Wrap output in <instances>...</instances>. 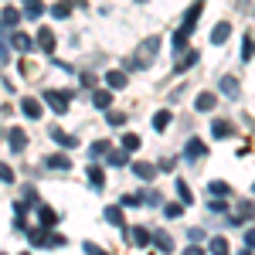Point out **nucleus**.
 <instances>
[{"instance_id": "dca6fc26", "label": "nucleus", "mask_w": 255, "mask_h": 255, "mask_svg": "<svg viewBox=\"0 0 255 255\" xmlns=\"http://www.w3.org/2000/svg\"><path fill=\"white\" fill-rule=\"evenodd\" d=\"M215 106H218V99L211 96V92H201V96L194 99V109H197V113H211Z\"/></svg>"}, {"instance_id": "7ed1b4c3", "label": "nucleus", "mask_w": 255, "mask_h": 255, "mask_svg": "<svg viewBox=\"0 0 255 255\" xmlns=\"http://www.w3.org/2000/svg\"><path fill=\"white\" fill-rule=\"evenodd\" d=\"M218 89H221V96H228V99H238V96H242V82H238L235 75H225V79L218 82Z\"/></svg>"}, {"instance_id": "2f4dec72", "label": "nucleus", "mask_w": 255, "mask_h": 255, "mask_svg": "<svg viewBox=\"0 0 255 255\" xmlns=\"http://www.w3.org/2000/svg\"><path fill=\"white\" fill-rule=\"evenodd\" d=\"M163 215H167V218H180V215H184V201H170V204L163 208Z\"/></svg>"}, {"instance_id": "2eb2a0df", "label": "nucleus", "mask_w": 255, "mask_h": 255, "mask_svg": "<svg viewBox=\"0 0 255 255\" xmlns=\"http://www.w3.org/2000/svg\"><path fill=\"white\" fill-rule=\"evenodd\" d=\"M232 133H235L232 123H225V119H215V123H211V136H215V139H228Z\"/></svg>"}, {"instance_id": "58836bf2", "label": "nucleus", "mask_w": 255, "mask_h": 255, "mask_svg": "<svg viewBox=\"0 0 255 255\" xmlns=\"http://www.w3.org/2000/svg\"><path fill=\"white\" fill-rule=\"evenodd\" d=\"M245 249H255V228H245Z\"/></svg>"}, {"instance_id": "49530a36", "label": "nucleus", "mask_w": 255, "mask_h": 255, "mask_svg": "<svg viewBox=\"0 0 255 255\" xmlns=\"http://www.w3.org/2000/svg\"><path fill=\"white\" fill-rule=\"evenodd\" d=\"M238 255H252V249H245V252H238Z\"/></svg>"}, {"instance_id": "a211bd4d", "label": "nucleus", "mask_w": 255, "mask_h": 255, "mask_svg": "<svg viewBox=\"0 0 255 255\" xmlns=\"http://www.w3.org/2000/svg\"><path fill=\"white\" fill-rule=\"evenodd\" d=\"M109 150H113V143H109V139H96V143L89 146V157H92V160H99V157H109Z\"/></svg>"}, {"instance_id": "6ab92c4d", "label": "nucleus", "mask_w": 255, "mask_h": 255, "mask_svg": "<svg viewBox=\"0 0 255 255\" xmlns=\"http://www.w3.org/2000/svg\"><path fill=\"white\" fill-rule=\"evenodd\" d=\"M119 146H123L126 153H136L139 146H143V139H139L136 133H123V139H119Z\"/></svg>"}, {"instance_id": "39448f33", "label": "nucleus", "mask_w": 255, "mask_h": 255, "mask_svg": "<svg viewBox=\"0 0 255 255\" xmlns=\"http://www.w3.org/2000/svg\"><path fill=\"white\" fill-rule=\"evenodd\" d=\"M92 106L102 109V113L113 109V89H109V85H106V89H96V92H92Z\"/></svg>"}, {"instance_id": "7c9ffc66", "label": "nucleus", "mask_w": 255, "mask_h": 255, "mask_svg": "<svg viewBox=\"0 0 255 255\" xmlns=\"http://www.w3.org/2000/svg\"><path fill=\"white\" fill-rule=\"evenodd\" d=\"M211 194H215V197H228V194H232V187H228L225 180H211Z\"/></svg>"}, {"instance_id": "1a4fd4ad", "label": "nucleus", "mask_w": 255, "mask_h": 255, "mask_svg": "<svg viewBox=\"0 0 255 255\" xmlns=\"http://www.w3.org/2000/svg\"><path fill=\"white\" fill-rule=\"evenodd\" d=\"M133 174H136V180H153V177H157V167L146 163V160H136V163H133Z\"/></svg>"}, {"instance_id": "c03bdc74", "label": "nucleus", "mask_w": 255, "mask_h": 255, "mask_svg": "<svg viewBox=\"0 0 255 255\" xmlns=\"http://www.w3.org/2000/svg\"><path fill=\"white\" fill-rule=\"evenodd\" d=\"M82 85H85V89H92V85H96V79H92L89 72H82Z\"/></svg>"}, {"instance_id": "37998d69", "label": "nucleus", "mask_w": 255, "mask_h": 255, "mask_svg": "<svg viewBox=\"0 0 255 255\" xmlns=\"http://www.w3.org/2000/svg\"><path fill=\"white\" fill-rule=\"evenodd\" d=\"M31 72H34V68H31V61L20 58V75H31Z\"/></svg>"}, {"instance_id": "423d86ee", "label": "nucleus", "mask_w": 255, "mask_h": 255, "mask_svg": "<svg viewBox=\"0 0 255 255\" xmlns=\"http://www.w3.org/2000/svg\"><path fill=\"white\" fill-rule=\"evenodd\" d=\"M204 153H208L204 139H197V136H191V139H187V146H184V157H187V160H201Z\"/></svg>"}, {"instance_id": "f3484780", "label": "nucleus", "mask_w": 255, "mask_h": 255, "mask_svg": "<svg viewBox=\"0 0 255 255\" xmlns=\"http://www.w3.org/2000/svg\"><path fill=\"white\" fill-rule=\"evenodd\" d=\"M197 61H201V55H197V51H187V55H184V58H180V61L174 65V72H177V75H184L187 68H194Z\"/></svg>"}, {"instance_id": "e433bc0d", "label": "nucleus", "mask_w": 255, "mask_h": 255, "mask_svg": "<svg viewBox=\"0 0 255 255\" xmlns=\"http://www.w3.org/2000/svg\"><path fill=\"white\" fill-rule=\"evenodd\" d=\"M55 245L61 249V245H65V238H61V235H51V232H48V242H44V249H55Z\"/></svg>"}, {"instance_id": "f257e3e1", "label": "nucleus", "mask_w": 255, "mask_h": 255, "mask_svg": "<svg viewBox=\"0 0 255 255\" xmlns=\"http://www.w3.org/2000/svg\"><path fill=\"white\" fill-rule=\"evenodd\" d=\"M160 44L163 41L160 38H146V41H139V48H136V55H133V68H150L153 61H157V55H160Z\"/></svg>"}, {"instance_id": "72a5a7b5", "label": "nucleus", "mask_w": 255, "mask_h": 255, "mask_svg": "<svg viewBox=\"0 0 255 255\" xmlns=\"http://www.w3.org/2000/svg\"><path fill=\"white\" fill-rule=\"evenodd\" d=\"M109 163H113V167H126V163H129V157H126V150H123V153H116V150H113V153H109Z\"/></svg>"}, {"instance_id": "4be33fe9", "label": "nucleus", "mask_w": 255, "mask_h": 255, "mask_svg": "<svg viewBox=\"0 0 255 255\" xmlns=\"http://www.w3.org/2000/svg\"><path fill=\"white\" fill-rule=\"evenodd\" d=\"M153 245H157V249H160L163 255H170V252H174V238H170V235H163V232H157V235H153Z\"/></svg>"}, {"instance_id": "0eeeda50", "label": "nucleus", "mask_w": 255, "mask_h": 255, "mask_svg": "<svg viewBox=\"0 0 255 255\" xmlns=\"http://www.w3.org/2000/svg\"><path fill=\"white\" fill-rule=\"evenodd\" d=\"M7 139H10V150H14V153H20V150L27 146V133H24L20 126H10V129H7Z\"/></svg>"}, {"instance_id": "79ce46f5", "label": "nucleus", "mask_w": 255, "mask_h": 255, "mask_svg": "<svg viewBox=\"0 0 255 255\" xmlns=\"http://www.w3.org/2000/svg\"><path fill=\"white\" fill-rule=\"evenodd\" d=\"M208 211H215V215H221V211H225V201H211V204H208Z\"/></svg>"}, {"instance_id": "09e8293b", "label": "nucleus", "mask_w": 255, "mask_h": 255, "mask_svg": "<svg viewBox=\"0 0 255 255\" xmlns=\"http://www.w3.org/2000/svg\"><path fill=\"white\" fill-rule=\"evenodd\" d=\"M24 3H27V0H24Z\"/></svg>"}, {"instance_id": "393cba45", "label": "nucleus", "mask_w": 255, "mask_h": 255, "mask_svg": "<svg viewBox=\"0 0 255 255\" xmlns=\"http://www.w3.org/2000/svg\"><path fill=\"white\" fill-rule=\"evenodd\" d=\"M89 184H92L96 191L106 187V174H102V167H89Z\"/></svg>"}, {"instance_id": "f704fd0d", "label": "nucleus", "mask_w": 255, "mask_h": 255, "mask_svg": "<svg viewBox=\"0 0 255 255\" xmlns=\"http://www.w3.org/2000/svg\"><path fill=\"white\" fill-rule=\"evenodd\" d=\"M106 119H109V126H123L126 123V116L123 113H113V109H106Z\"/></svg>"}, {"instance_id": "f03ea898", "label": "nucleus", "mask_w": 255, "mask_h": 255, "mask_svg": "<svg viewBox=\"0 0 255 255\" xmlns=\"http://www.w3.org/2000/svg\"><path fill=\"white\" fill-rule=\"evenodd\" d=\"M68 99H72V92H44V102H48V109L51 113H58V116H65L68 113Z\"/></svg>"}, {"instance_id": "de8ad7c7", "label": "nucleus", "mask_w": 255, "mask_h": 255, "mask_svg": "<svg viewBox=\"0 0 255 255\" xmlns=\"http://www.w3.org/2000/svg\"><path fill=\"white\" fill-rule=\"evenodd\" d=\"M24 255H31V252H24Z\"/></svg>"}, {"instance_id": "412c9836", "label": "nucleus", "mask_w": 255, "mask_h": 255, "mask_svg": "<svg viewBox=\"0 0 255 255\" xmlns=\"http://www.w3.org/2000/svg\"><path fill=\"white\" fill-rule=\"evenodd\" d=\"M106 221H109V225H116V228H126L123 208H116V204H113V208H106Z\"/></svg>"}, {"instance_id": "bb28decb", "label": "nucleus", "mask_w": 255, "mask_h": 255, "mask_svg": "<svg viewBox=\"0 0 255 255\" xmlns=\"http://www.w3.org/2000/svg\"><path fill=\"white\" fill-rule=\"evenodd\" d=\"M51 139H55V143H61V146H75V143H79V139H75V136H68V133H61L58 126L51 129Z\"/></svg>"}, {"instance_id": "c85d7f7f", "label": "nucleus", "mask_w": 255, "mask_h": 255, "mask_svg": "<svg viewBox=\"0 0 255 255\" xmlns=\"http://www.w3.org/2000/svg\"><path fill=\"white\" fill-rule=\"evenodd\" d=\"M41 10H44L41 0H27V3H24V17H41Z\"/></svg>"}, {"instance_id": "6e6552de", "label": "nucleus", "mask_w": 255, "mask_h": 255, "mask_svg": "<svg viewBox=\"0 0 255 255\" xmlns=\"http://www.w3.org/2000/svg\"><path fill=\"white\" fill-rule=\"evenodd\" d=\"M38 48L48 51V55H55V31L51 27H38Z\"/></svg>"}, {"instance_id": "5701e85b", "label": "nucleus", "mask_w": 255, "mask_h": 255, "mask_svg": "<svg viewBox=\"0 0 255 255\" xmlns=\"http://www.w3.org/2000/svg\"><path fill=\"white\" fill-rule=\"evenodd\" d=\"M20 113L31 116V119H38L41 116V102H38V99H24V102H20Z\"/></svg>"}, {"instance_id": "b1692460", "label": "nucleus", "mask_w": 255, "mask_h": 255, "mask_svg": "<svg viewBox=\"0 0 255 255\" xmlns=\"http://www.w3.org/2000/svg\"><path fill=\"white\" fill-rule=\"evenodd\" d=\"M72 10H75V0H58V3L51 7V14H55L58 20H61V17H68Z\"/></svg>"}, {"instance_id": "ea45409f", "label": "nucleus", "mask_w": 255, "mask_h": 255, "mask_svg": "<svg viewBox=\"0 0 255 255\" xmlns=\"http://www.w3.org/2000/svg\"><path fill=\"white\" fill-rule=\"evenodd\" d=\"M85 255H106L102 249H99L96 242H85Z\"/></svg>"}, {"instance_id": "ddd939ff", "label": "nucleus", "mask_w": 255, "mask_h": 255, "mask_svg": "<svg viewBox=\"0 0 255 255\" xmlns=\"http://www.w3.org/2000/svg\"><path fill=\"white\" fill-rule=\"evenodd\" d=\"M17 20H20V10L3 7V17H0V34H3V31H10V27H17Z\"/></svg>"}, {"instance_id": "4c0bfd02", "label": "nucleus", "mask_w": 255, "mask_h": 255, "mask_svg": "<svg viewBox=\"0 0 255 255\" xmlns=\"http://www.w3.org/2000/svg\"><path fill=\"white\" fill-rule=\"evenodd\" d=\"M187 238H191V242H197V245H201V242H204V232H201V228H191V232H187Z\"/></svg>"}, {"instance_id": "4468645a", "label": "nucleus", "mask_w": 255, "mask_h": 255, "mask_svg": "<svg viewBox=\"0 0 255 255\" xmlns=\"http://www.w3.org/2000/svg\"><path fill=\"white\" fill-rule=\"evenodd\" d=\"M10 44L17 48L20 55H24V51H31V48H34L38 41H31V38H27V34H24V31H14V34H10Z\"/></svg>"}, {"instance_id": "a18cd8bd", "label": "nucleus", "mask_w": 255, "mask_h": 255, "mask_svg": "<svg viewBox=\"0 0 255 255\" xmlns=\"http://www.w3.org/2000/svg\"><path fill=\"white\" fill-rule=\"evenodd\" d=\"M0 58H3V61L10 58V55H7V44H3V41H0Z\"/></svg>"}, {"instance_id": "cd10ccee", "label": "nucleus", "mask_w": 255, "mask_h": 255, "mask_svg": "<svg viewBox=\"0 0 255 255\" xmlns=\"http://www.w3.org/2000/svg\"><path fill=\"white\" fill-rule=\"evenodd\" d=\"M177 197H180L184 204H191V201H194V191L187 187V180H177Z\"/></svg>"}, {"instance_id": "a878e982", "label": "nucleus", "mask_w": 255, "mask_h": 255, "mask_svg": "<svg viewBox=\"0 0 255 255\" xmlns=\"http://www.w3.org/2000/svg\"><path fill=\"white\" fill-rule=\"evenodd\" d=\"M208 249H211V255H228V252H232V249H228V242H225V235H215Z\"/></svg>"}, {"instance_id": "20e7f679", "label": "nucleus", "mask_w": 255, "mask_h": 255, "mask_svg": "<svg viewBox=\"0 0 255 255\" xmlns=\"http://www.w3.org/2000/svg\"><path fill=\"white\" fill-rule=\"evenodd\" d=\"M228 38H232V24H228V20H218L215 27H211V44H218V48H221Z\"/></svg>"}, {"instance_id": "aec40b11", "label": "nucleus", "mask_w": 255, "mask_h": 255, "mask_svg": "<svg viewBox=\"0 0 255 255\" xmlns=\"http://www.w3.org/2000/svg\"><path fill=\"white\" fill-rule=\"evenodd\" d=\"M38 221L44 225V228H51V225L58 221V211H55V208H48V204H41V208H38Z\"/></svg>"}, {"instance_id": "9b49d317", "label": "nucleus", "mask_w": 255, "mask_h": 255, "mask_svg": "<svg viewBox=\"0 0 255 255\" xmlns=\"http://www.w3.org/2000/svg\"><path fill=\"white\" fill-rule=\"evenodd\" d=\"M170 123H174V113H170V109H157V113H153V129H157V133H167Z\"/></svg>"}, {"instance_id": "c756f323", "label": "nucleus", "mask_w": 255, "mask_h": 255, "mask_svg": "<svg viewBox=\"0 0 255 255\" xmlns=\"http://www.w3.org/2000/svg\"><path fill=\"white\" fill-rule=\"evenodd\" d=\"M48 167L51 170H72V160L68 157H48Z\"/></svg>"}, {"instance_id": "f8f14e48", "label": "nucleus", "mask_w": 255, "mask_h": 255, "mask_svg": "<svg viewBox=\"0 0 255 255\" xmlns=\"http://www.w3.org/2000/svg\"><path fill=\"white\" fill-rule=\"evenodd\" d=\"M129 242H133V245H139V249H143V245H153V232H146V228H129Z\"/></svg>"}, {"instance_id": "a19ab883", "label": "nucleus", "mask_w": 255, "mask_h": 255, "mask_svg": "<svg viewBox=\"0 0 255 255\" xmlns=\"http://www.w3.org/2000/svg\"><path fill=\"white\" fill-rule=\"evenodd\" d=\"M184 255H204V249H201L197 242H191V249H184Z\"/></svg>"}, {"instance_id": "c9c22d12", "label": "nucleus", "mask_w": 255, "mask_h": 255, "mask_svg": "<svg viewBox=\"0 0 255 255\" xmlns=\"http://www.w3.org/2000/svg\"><path fill=\"white\" fill-rule=\"evenodd\" d=\"M0 180H3V184H14V167L0 163Z\"/></svg>"}, {"instance_id": "9d476101", "label": "nucleus", "mask_w": 255, "mask_h": 255, "mask_svg": "<svg viewBox=\"0 0 255 255\" xmlns=\"http://www.w3.org/2000/svg\"><path fill=\"white\" fill-rule=\"evenodd\" d=\"M106 85H109L113 92H119V89L129 85V75H126V72H106Z\"/></svg>"}, {"instance_id": "473e14b6", "label": "nucleus", "mask_w": 255, "mask_h": 255, "mask_svg": "<svg viewBox=\"0 0 255 255\" xmlns=\"http://www.w3.org/2000/svg\"><path fill=\"white\" fill-rule=\"evenodd\" d=\"M242 58H245V61L255 58V41L249 38V34H245V41H242Z\"/></svg>"}]
</instances>
